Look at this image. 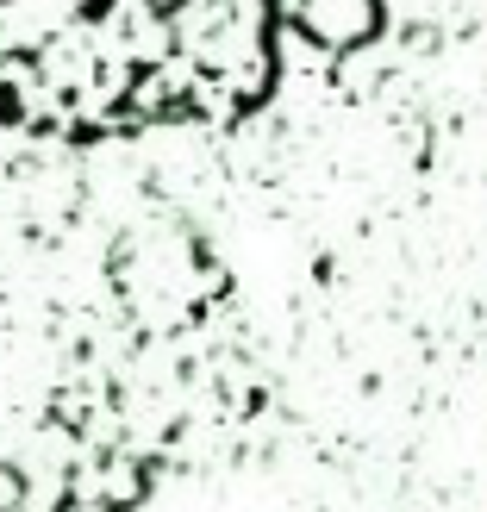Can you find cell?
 <instances>
[{"label": "cell", "mask_w": 487, "mask_h": 512, "mask_svg": "<svg viewBox=\"0 0 487 512\" xmlns=\"http://www.w3.org/2000/svg\"><path fill=\"white\" fill-rule=\"evenodd\" d=\"M288 0H0V125L107 144L244 125L275 100Z\"/></svg>", "instance_id": "1"}]
</instances>
